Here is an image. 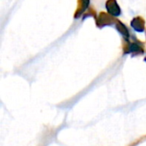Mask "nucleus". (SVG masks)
Returning a JSON list of instances; mask_svg holds the SVG:
<instances>
[{"mask_svg": "<svg viewBox=\"0 0 146 146\" xmlns=\"http://www.w3.org/2000/svg\"><path fill=\"white\" fill-rule=\"evenodd\" d=\"M132 25L133 28L139 32H142L144 30V26H145V21L141 18H136L133 20L132 22Z\"/></svg>", "mask_w": 146, "mask_h": 146, "instance_id": "nucleus-2", "label": "nucleus"}, {"mask_svg": "<svg viewBox=\"0 0 146 146\" xmlns=\"http://www.w3.org/2000/svg\"><path fill=\"white\" fill-rule=\"evenodd\" d=\"M107 9L109 10L110 13H111V15H120V9L118 4L116 3V2L115 0H109L107 2Z\"/></svg>", "mask_w": 146, "mask_h": 146, "instance_id": "nucleus-1", "label": "nucleus"}]
</instances>
